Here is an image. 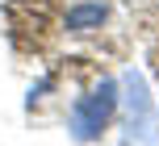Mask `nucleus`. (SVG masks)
Wrapping results in <instances>:
<instances>
[{
  "label": "nucleus",
  "mask_w": 159,
  "mask_h": 146,
  "mask_svg": "<svg viewBox=\"0 0 159 146\" xmlns=\"http://www.w3.org/2000/svg\"><path fill=\"white\" fill-rule=\"evenodd\" d=\"M113 113H117V84L105 79V84H96L88 96H80L75 105H71V134H75L80 142L101 138V130L109 125Z\"/></svg>",
  "instance_id": "nucleus-2"
},
{
  "label": "nucleus",
  "mask_w": 159,
  "mask_h": 146,
  "mask_svg": "<svg viewBox=\"0 0 159 146\" xmlns=\"http://www.w3.org/2000/svg\"><path fill=\"white\" fill-rule=\"evenodd\" d=\"M117 100L126 109V134H121V146H159V117L151 105V92H147L143 75L126 71L117 84Z\"/></svg>",
  "instance_id": "nucleus-1"
},
{
  "label": "nucleus",
  "mask_w": 159,
  "mask_h": 146,
  "mask_svg": "<svg viewBox=\"0 0 159 146\" xmlns=\"http://www.w3.org/2000/svg\"><path fill=\"white\" fill-rule=\"evenodd\" d=\"M105 17H109V4H101V0H84V4L67 8V29L71 33H88V29H101Z\"/></svg>",
  "instance_id": "nucleus-3"
}]
</instances>
